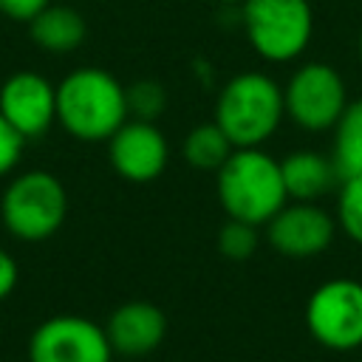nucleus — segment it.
<instances>
[{"instance_id": "f8f14e48", "label": "nucleus", "mask_w": 362, "mask_h": 362, "mask_svg": "<svg viewBox=\"0 0 362 362\" xmlns=\"http://www.w3.org/2000/svg\"><path fill=\"white\" fill-rule=\"evenodd\" d=\"M107 342L116 356H150L167 337V317L150 300H127L116 305L105 322Z\"/></svg>"}, {"instance_id": "412c9836", "label": "nucleus", "mask_w": 362, "mask_h": 362, "mask_svg": "<svg viewBox=\"0 0 362 362\" xmlns=\"http://www.w3.org/2000/svg\"><path fill=\"white\" fill-rule=\"evenodd\" d=\"M51 0H0V14L14 23H31Z\"/></svg>"}, {"instance_id": "7ed1b4c3", "label": "nucleus", "mask_w": 362, "mask_h": 362, "mask_svg": "<svg viewBox=\"0 0 362 362\" xmlns=\"http://www.w3.org/2000/svg\"><path fill=\"white\" fill-rule=\"evenodd\" d=\"M283 119V88L263 71H240L218 90L212 122L226 133L232 147L266 144Z\"/></svg>"}, {"instance_id": "6ab92c4d", "label": "nucleus", "mask_w": 362, "mask_h": 362, "mask_svg": "<svg viewBox=\"0 0 362 362\" xmlns=\"http://www.w3.org/2000/svg\"><path fill=\"white\" fill-rule=\"evenodd\" d=\"M257 243H260L257 226H252L246 221H235V218H226V223L218 229V238H215L221 257L235 260V263L249 260L257 252Z\"/></svg>"}, {"instance_id": "dca6fc26", "label": "nucleus", "mask_w": 362, "mask_h": 362, "mask_svg": "<svg viewBox=\"0 0 362 362\" xmlns=\"http://www.w3.org/2000/svg\"><path fill=\"white\" fill-rule=\"evenodd\" d=\"M232 141L226 139V133L215 124V122H201L195 124L187 136H184V161L192 167V170H201V173H218V167L229 158L232 153Z\"/></svg>"}, {"instance_id": "20e7f679", "label": "nucleus", "mask_w": 362, "mask_h": 362, "mask_svg": "<svg viewBox=\"0 0 362 362\" xmlns=\"http://www.w3.org/2000/svg\"><path fill=\"white\" fill-rule=\"evenodd\" d=\"M68 218V189L48 170L14 173L0 195V221L14 240L42 243Z\"/></svg>"}, {"instance_id": "0eeeda50", "label": "nucleus", "mask_w": 362, "mask_h": 362, "mask_svg": "<svg viewBox=\"0 0 362 362\" xmlns=\"http://www.w3.org/2000/svg\"><path fill=\"white\" fill-rule=\"evenodd\" d=\"M305 328L328 351H356L362 345V283L331 277L305 303Z\"/></svg>"}, {"instance_id": "f257e3e1", "label": "nucleus", "mask_w": 362, "mask_h": 362, "mask_svg": "<svg viewBox=\"0 0 362 362\" xmlns=\"http://www.w3.org/2000/svg\"><path fill=\"white\" fill-rule=\"evenodd\" d=\"M127 119L124 85L105 68H74L57 85V124L79 141H107Z\"/></svg>"}, {"instance_id": "f3484780", "label": "nucleus", "mask_w": 362, "mask_h": 362, "mask_svg": "<svg viewBox=\"0 0 362 362\" xmlns=\"http://www.w3.org/2000/svg\"><path fill=\"white\" fill-rule=\"evenodd\" d=\"M124 102L130 119L156 122L167 107V90L158 79H136L133 85H124Z\"/></svg>"}, {"instance_id": "2eb2a0df", "label": "nucleus", "mask_w": 362, "mask_h": 362, "mask_svg": "<svg viewBox=\"0 0 362 362\" xmlns=\"http://www.w3.org/2000/svg\"><path fill=\"white\" fill-rule=\"evenodd\" d=\"M331 130H334L331 161L339 173V181L362 175V96L345 105L342 116Z\"/></svg>"}, {"instance_id": "a211bd4d", "label": "nucleus", "mask_w": 362, "mask_h": 362, "mask_svg": "<svg viewBox=\"0 0 362 362\" xmlns=\"http://www.w3.org/2000/svg\"><path fill=\"white\" fill-rule=\"evenodd\" d=\"M337 229L362 246V175L345 178L337 187Z\"/></svg>"}, {"instance_id": "b1692460", "label": "nucleus", "mask_w": 362, "mask_h": 362, "mask_svg": "<svg viewBox=\"0 0 362 362\" xmlns=\"http://www.w3.org/2000/svg\"><path fill=\"white\" fill-rule=\"evenodd\" d=\"M218 3H240V0H218Z\"/></svg>"}, {"instance_id": "f03ea898", "label": "nucleus", "mask_w": 362, "mask_h": 362, "mask_svg": "<svg viewBox=\"0 0 362 362\" xmlns=\"http://www.w3.org/2000/svg\"><path fill=\"white\" fill-rule=\"evenodd\" d=\"M218 204L226 218L266 226L288 201L280 161L260 147H235L215 173Z\"/></svg>"}, {"instance_id": "5701e85b", "label": "nucleus", "mask_w": 362, "mask_h": 362, "mask_svg": "<svg viewBox=\"0 0 362 362\" xmlns=\"http://www.w3.org/2000/svg\"><path fill=\"white\" fill-rule=\"evenodd\" d=\"M356 51H359V59H362V28H359V37H356Z\"/></svg>"}, {"instance_id": "ddd939ff", "label": "nucleus", "mask_w": 362, "mask_h": 362, "mask_svg": "<svg viewBox=\"0 0 362 362\" xmlns=\"http://www.w3.org/2000/svg\"><path fill=\"white\" fill-rule=\"evenodd\" d=\"M283 187L288 201H320L339 187V173L331 156L317 150H294L280 161Z\"/></svg>"}, {"instance_id": "1a4fd4ad", "label": "nucleus", "mask_w": 362, "mask_h": 362, "mask_svg": "<svg viewBox=\"0 0 362 362\" xmlns=\"http://www.w3.org/2000/svg\"><path fill=\"white\" fill-rule=\"evenodd\" d=\"M337 235V218L317 201H286L266 223L269 246L291 260L322 255Z\"/></svg>"}, {"instance_id": "9d476101", "label": "nucleus", "mask_w": 362, "mask_h": 362, "mask_svg": "<svg viewBox=\"0 0 362 362\" xmlns=\"http://www.w3.org/2000/svg\"><path fill=\"white\" fill-rule=\"evenodd\" d=\"M105 144L113 173L130 184L156 181L167 170L170 141L156 122L127 119Z\"/></svg>"}, {"instance_id": "4be33fe9", "label": "nucleus", "mask_w": 362, "mask_h": 362, "mask_svg": "<svg viewBox=\"0 0 362 362\" xmlns=\"http://www.w3.org/2000/svg\"><path fill=\"white\" fill-rule=\"evenodd\" d=\"M17 283H20V266H17L14 255L0 246V303L17 288Z\"/></svg>"}, {"instance_id": "9b49d317", "label": "nucleus", "mask_w": 362, "mask_h": 362, "mask_svg": "<svg viewBox=\"0 0 362 362\" xmlns=\"http://www.w3.org/2000/svg\"><path fill=\"white\" fill-rule=\"evenodd\" d=\"M3 119L28 141L57 124V85L40 71H14L0 85Z\"/></svg>"}, {"instance_id": "4468645a", "label": "nucleus", "mask_w": 362, "mask_h": 362, "mask_svg": "<svg viewBox=\"0 0 362 362\" xmlns=\"http://www.w3.org/2000/svg\"><path fill=\"white\" fill-rule=\"evenodd\" d=\"M28 37L40 51L48 54H71L76 51L88 37V23L74 6L48 3L31 23Z\"/></svg>"}, {"instance_id": "6e6552de", "label": "nucleus", "mask_w": 362, "mask_h": 362, "mask_svg": "<svg viewBox=\"0 0 362 362\" xmlns=\"http://www.w3.org/2000/svg\"><path fill=\"white\" fill-rule=\"evenodd\" d=\"M105 325L82 314H54L28 337V362H113Z\"/></svg>"}, {"instance_id": "aec40b11", "label": "nucleus", "mask_w": 362, "mask_h": 362, "mask_svg": "<svg viewBox=\"0 0 362 362\" xmlns=\"http://www.w3.org/2000/svg\"><path fill=\"white\" fill-rule=\"evenodd\" d=\"M23 147H25V139L0 113V178L14 175V170L23 158Z\"/></svg>"}, {"instance_id": "39448f33", "label": "nucleus", "mask_w": 362, "mask_h": 362, "mask_svg": "<svg viewBox=\"0 0 362 362\" xmlns=\"http://www.w3.org/2000/svg\"><path fill=\"white\" fill-rule=\"evenodd\" d=\"M240 25L260 59L283 65L311 45L314 8L308 0H240Z\"/></svg>"}, {"instance_id": "423d86ee", "label": "nucleus", "mask_w": 362, "mask_h": 362, "mask_svg": "<svg viewBox=\"0 0 362 362\" xmlns=\"http://www.w3.org/2000/svg\"><path fill=\"white\" fill-rule=\"evenodd\" d=\"M348 102L351 99H348V85L342 74L334 65L320 59H311L294 68V74L283 85L286 119H291L305 133L331 130Z\"/></svg>"}]
</instances>
